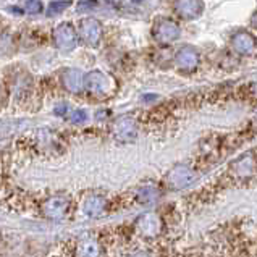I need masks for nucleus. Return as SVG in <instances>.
Masks as SVG:
<instances>
[{
  "label": "nucleus",
  "mask_w": 257,
  "mask_h": 257,
  "mask_svg": "<svg viewBox=\"0 0 257 257\" xmlns=\"http://www.w3.org/2000/svg\"><path fill=\"white\" fill-rule=\"evenodd\" d=\"M199 52L193 46H181L175 54V63L181 71H193L199 65Z\"/></svg>",
  "instance_id": "1a4fd4ad"
},
{
  "label": "nucleus",
  "mask_w": 257,
  "mask_h": 257,
  "mask_svg": "<svg viewBox=\"0 0 257 257\" xmlns=\"http://www.w3.org/2000/svg\"><path fill=\"white\" fill-rule=\"evenodd\" d=\"M254 170H255V159L251 154L241 156L230 164V173L233 175V178H236V180L249 178V176L254 173Z\"/></svg>",
  "instance_id": "9d476101"
},
{
  "label": "nucleus",
  "mask_w": 257,
  "mask_h": 257,
  "mask_svg": "<svg viewBox=\"0 0 257 257\" xmlns=\"http://www.w3.org/2000/svg\"><path fill=\"white\" fill-rule=\"evenodd\" d=\"M194 180H196V172L189 165L181 164V165L173 167L172 170L168 172L165 178V185L168 189L178 191V189L188 188Z\"/></svg>",
  "instance_id": "f03ea898"
},
{
  "label": "nucleus",
  "mask_w": 257,
  "mask_h": 257,
  "mask_svg": "<svg viewBox=\"0 0 257 257\" xmlns=\"http://www.w3.org/2000/svg\"><path fill=\"white\" fill-rule=\"evenodd\" d=\"M54 113H55L57 116H65V115L68 113V105H67V104H58V105H55Z\"/></svg>",
  "instance_id": "aec40b11"
},
{
  "label": "nucleus",
  "mask_w": 257,
  "mask_h": 257,
  "mask_svg": "<svg viewBox=\"0 0 257 257\" xmlns=\"http://www.w3.org/2000/svg\"><path fill=\"white\" fill-rule=\"evenodd\" d=\"M84 89L97 99H107L116 91V81L105 71L92 70L84 76Z\"/></svg>",
  "instance_id": "f257e3e1"
},
{
  "label": "nucleus",
  "mask_w": 257,
  "mask_h": 257,
  "mask_svg": "<svg viewBox=\"0 0 257 257\" xmlns=\"http://www.w3.org/2000/svg\"><path fill=\"white\" fill-rule=\"evenodd\" d=\"M113 138L120 143H131L138 136V123L131 116H121L112 126Z\"/></svg>",
  "instance_id": "6e6552de"
},
{
  "label": "nucleus",
  "mask_w": 257,
  "mask_h": 257,
  "mask_svg": "<svg viewBox=\"0 0 257 257\" xmlns=\"http://www.w3.org/2000/svg\"><path fill=\"white\" fill-rule=\"evenodd\" d=\"M254 92H255V94H257V81H255V83H254Z\"/></svg>",
  "instance_id": "5701e85b"
},
{
  "label": "nucleus",
  "mask_w": 257,
  "mask_h": 257,
  "mask_svg": "<svg viewBox=\"0 0 257 257\" xmlns=\"http://www.w3.org/2000/svg\"><path fill=\"white\" fill-rule=\"evenodd\" d=\"M254 121H255V126H257V115H255V120Z\"/></svg>",
  "instance_id": "393cba45"
},
{
  "label": "nucleus",
  "mask_w": 257,
  "mask_h": 257,
  "mask_svg": "<svg viewBox=\"0 0 257 257\" xmlns=\"http://www.w3.org/2000/svg\"><path fill=\"white\" fill-rule=\"evenodd\" d=\"M251 25H252V26H254V28L257 29V12H255V13L252 15V18H251Z\"/></svg>",
  "instance_id": "4be33fe9"
},
{
  "label": "nucleus",
  "mask_w": 257,
  "mask_h": 257,
  "mask_svg": "<svg viewBox=\"0 0 257 257\" xmlns=\"http://www.w3.org/2000/svg\"><path fill=\"white\" fill-rule=\"evenodd\" d=\"M136 230L144 238H156L164 230V222L154 212H146L136 220Z\"/></svg>",
  "instance_id": "0eeeda50"
},
{
  "label": "nucleus",
  "mask_w": 257,
  "mask_h": 257,
  "mask_svg": "<svg viewBox=\"0 0 257 257\" xmlns=\"http://www.w3.org/2000/svg\"><path fill=\"white\" fill-rule=\"evenodd\" d=\"M204 10V4L201 0H176L175 12L180 18L193 20L197 18Z\"/></svg>",
  "instance_id": "9b49d317"
},
{
  "label": "nucleus",
  "mask_w": 257,
  "mask_h": 257,
  "mask_svg": "<svg viewBox=\"0 0 257 257\" xmlns=\"http://www.w3.org/2000/svg\"><path fill=\"white\" fill-rule=\"evenodd\" d=\"M79 39H81L87 47H97L102 38V25L95 18H83L79 21Z\"/></svg>",
  "instance_id": "20e7f679"
},
{
  "label": "nucleus",
  "mask_w": 257,
  "mask_h": 257,
  "mask_svg": "<svg viewBox=\"0 0 257 257\" xmlns=\"http://www.w3.org/2000/svg\"><path fill=\"white\" fill-rule=\"evenodd\" d=\"M97 7V0H79L78 2V10L79 12H87Z\"/></svg>",
  "instance_id": "6ab92c4d"
},
{
  "label": "nucleus",
  "mask_w": 257,
  "mask_h": 257,
  "mask_svg": "<svg viewBox=\"0 0 257 257\" xmlns=\"http://www.w3.org/2000/svg\"><path fill=\"white\" fill-rule=\"evenodd\" d=\"M180 25L176 23L173 20H168V18H164V20H159L156 21V25L152 28V36L154 39L160 44H170V42H175L176 39L180 38Z\"/></svg>",
  "instance_id": "423d86ee"
},
{
  "label": "nucleus",
  "mask_w": 257,
  "mask_h": 257,
  "mask_svg": "<svg viewBox=\"0 0 257 257\" xmlns=\"http://www.w3.org/2000/svg\"><path fill=\"white\" fill-rule=\"evenodd\" d=\"M71 7V0H55V2H50L47 13L49 17H55V15H60L63 13L67 9Z\"/></svg>",
  "instance_id": "f3484780"
},
{
  "label": "nucleus",
  "mask_w": 257,
  "mask_h": 257,
  "mask_svg": "<svg viewBox=\"0 0 257 257\" xmlns=\"http://www.w3.org/2000/svg\"><path fill=\"white\" fill-rule=\"evenodd\" d=\"M70 210V199L67 196H54L42 204V214L46 218L54 220V222H60L67 217Z\"/></svg>",
  "instance_id": "39448f33"
},
{
  "label": "nucleus",
  "mask_w": 257,
  "mask_h": 257,
  "mask_svg": "<svg viewBox=\"0 0 257 257\" xmlns=\"http://www.w3.org/2000/svg\"><path fill=\"white\" fill-rule=\"evenodd\" d=\"M131 2H135V4H139V2H143V0H131Z\"/></svg>",
  "instance_id": "b1692460"
},
{
  "label": "nucleus",
  "mask_w": 257,
  "mask_h": 257,
  "mask_svg": "<svg viewBox=\"0 0 257 257\" xmlns=\"http://www.w3.org/2000/svg\"><path fill=\"white\" fill-rule=\"evenodd\" d=\"M231 47L236 54L247 55L255 49V38L247 31H238L231 36Z\"/></svg>",
  "instance_id": "f8f14e48"
},
{
  "label": "nucleus",
  "mask_w": 257,
  "mask_h": 257,
  "mask_svg": "<svg viewBox=\"0 0 257 257\" xmlns=\"http://www.w3.org/2000/svg\"><path fill=\"white\" fill-rule=\"evenodd\" d=\"M52 39H54V44L57 46L58 50L70 52V50L75 49L76 44H78L76 29L73 28L71 23H60L54 28Z\"/></svg>",
  "instance_id": "7ed1b4c3"
},
{
  "label": "nucleus",
  "mask_w": 257,
  "mask_h": 257,
  "mask_svg": "<svg viewBox=\"0 0 257 257\" xmlns=\"http://www.w3.org/2000/svg\"><path fill=\"white\" fill-rule=\"evenodd\" d=\"M76 254L78 255H97L100 254V249L94 239H81L76 244Z\"/></svg>",
  "instance_id": "dca6fc26"
},
{
  "label": "nucleus",
  "mask_w": 257,
  "mask_h": 257,
  "mask_svg": "<svg viewBox=\"0 0 257 257\" xmlns=\"http://www.w3.org/2000/svg\"><path fill=\"white\" fill-rule=\"evenodd\" d=\"M87 118V113L84 112V110H76L75 113H73V121L75 123H81Z\"/></svg>",
  "instance_id": "412c9836"
},
{
  "label": "nucleus",
  "mask_w": 257,
  "mask_h": 257,
  "mask_svg": "<svg viewBox=\"0 0 257 257\" xmlns=\"http://www.w3.org/2000/svg\"><path fill=\"white\" fill-rule=\"evenodd\" d=\"M107 201L104 196H89L83 202V212L87 217H99L105 212Z\"/></svg>",
  "instance_id": "4468645a"
},
{
  "label": "nucleus",
  "mask_w": 257,
  "mask_h": 257,
  "mask_svg": "<svg viewBox=\"0 0 257 257\" xmlns=\"http://www.w3.org/2000/svg\"><path fill=\"white\" fill-rule=\"evenodd\" d=\"M159 197H160V191L157 188H152V186H144L136 193V201L139 204H144V205L154 204Z\"/></svg>",
  "instance_id": "2eb2a0df"
},
{
  "label": "nucleus",
  "mask_w": 257,
  "mask_h": 257,
  "mask_svg": "<svg viewBox=\"0 0 257 257\" xmlns=\"http://www.w3.org/2000/svg\"><path fill=\"white\" fill-rule=\"evenodd\" d=\"M25 10L29 15H38V13H41V10H42L41 0H28L26 5H25Z\"/></svg>",
  "instance_id": "a211bd4d"
},
{
  "label": "nucleus",
  "mask_w": 257,
  "mask_h": 257,
  "mask_svg": "<svg viewBox=\"0 0 257 257\" xmlns=\"http://www.w3.org/2000/svg\"><path fill=\"white\" fill-rule=\"evenodd\" d=\"M63 87L71 94H79L84 89V76L76 68H67L62 75Z\"/></svg>",
  "instance_id": "ddd939ff"
}]
</instances>
